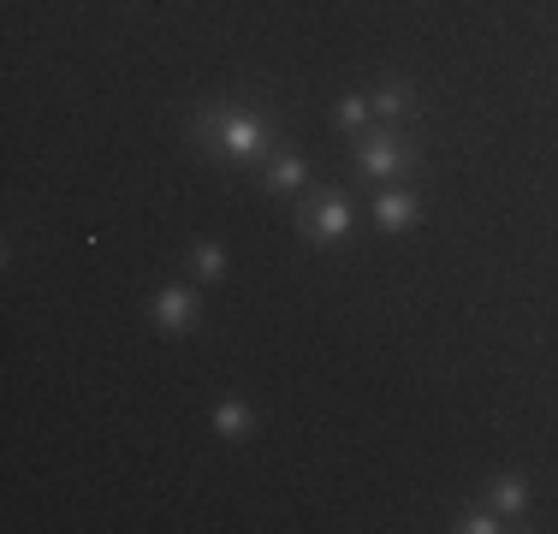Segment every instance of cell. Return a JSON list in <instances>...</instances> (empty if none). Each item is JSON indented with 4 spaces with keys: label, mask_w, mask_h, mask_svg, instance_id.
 <instances>
[{
    "label": "cell",
    "mask_w": 558,
    "mask_h": 534,
    "mask_svg": "<svg viewBox=\"0 0 558 534\" xmlns=\"http://www.w3.org/2000/svg\"><path fill=\"white\" fill-rule=\"evenodd\" d=\"M196 143H203L208 155L268 160L274 155V125L262 113H244V107H203V113H196Z\"/></svg>",
    "instance_id": "1"
},
{
    "label": "cell",
    "mask_w": 558,
    "mask_h": 534,
    "mask_svg": "<svg viewBox=\"0 0 558 534\" xmlns=\"http://www.w3.org/2000/svg\"><path fill=\"white\" fill-rule=\"evenodd\" d=\"M356 172H368V179H398V172H416V149H410L404 137H398L392 125H368L356 131Z\"/></svg>",
    "instance_id": "2"
},
{
    "label": "cell",
    "mask_w": 558,
    "mask_h": 534,
    "mask_svg": "<svg viewBox=\"0 0 558 534\" xmlns=\"http://www.w3.org/2000/svg\"><path fill=\"white\" fill-rule=\"evenodd\" d=\"M298 232H303V244H339V238L351 232L344 196H310V203L298 208Z\"/></svg>",
    "instance_id": "3"
},
{
    "label": "cell",
    "mask_w": 558,
    "mask_h": 534,
    "mask_svg": "<svg viewBox=\"0 0 558 534\" xmlns=\"http://www.w3.org/2000/svg\"><path fill=\"white\" fill-rule=\"evenodd\" d=\"M196 315H203V298H196L191 286H167L161 298H155V327H161L167 339H184V332L196 327Z\"/></svg>",
    "instance_id": "4"
},
{
    "label": "cell",
    "mask_w": 558,
    "mask_h": 534,
    "mask_svg": "<svg viewBox=\"0 0 558 534\" xmlns=\"http://www.w3.org/2000/svg\"><path fill=\"white\" fill-rule=\"evenodd\" d=\"M375 220H380V232H404V226L422 220V196L416 191H380L375 196Z\"/></svg>",
    "instance_id": "5"
},
{
    "label": "cell",
    "mask_w": 558,
    "mask_h": 534,
    "mask_svg": "<svg viewBox=\"0 0 558 534\" xmlns=\"http://www.w3.org/2000/svg\"><path fill=\"white\" fill-rule=\"evenodd\" d=\"M487 505H494V511H499L511 529H529V523H523V511H529V481H523V475H499L494 493H487Z\"/></svg>",
    "instance_id": "6"
},
{
    "label": "cell",
    "mask_w": 558,
    "mask_h": 534,
    "mask_svg": "<svg viewBox=\"0 0 558 534\" xmlns=\"http://www.w3.org/2000/svg\"><path fill=\"white\" fill-rule=\"evenodd\" d=\"M303 179H310L303 155H286V149L268 155V191H303Z\"/></svg>",
    "instance_id": "7"
},
{
    "label": "cell",
    "mask_w": 558,
    "mask_h": 534,
    "mask_svg": "<svg viewBox=\"0 0 558 534\" xmlns=\"http://www.w3.org/2000/svg\"><path fill=\"white\" fill-rule=\"evenodd\" d=\"M368 101H375V119H410L416 113L410 84H380V89H368Z\"/></svg>",
    "instance_id": "8"
},
{
    "label": "cell",
    "mask_w": 558,
    "mask_h": 534,
    "mask_svg": "<svg viewBox=\"0 0 558 534\" xmlns=\"http://www.w3.org/2000/svg\"><path fill=\"white\" fill-rule=\"evenodd\" d=\"M250 427H256V422H250V410L238 404V398H220V404H215V434L220 439H250Z\"/></svg>",
    "instance_id": "9"
},
{
    "label": "cell",
    "mask_w": 558,
    "mask_h": 534,
    "mask_svg": "<svg viewBox=\"0 0 558 534\" xmlns=\"http://www.w3.org/2000/svg\"><path fill=\"white\" fill-rule=\"evenodd\" d=\"M368 119H375V101L368 96H339V125L344 131H368Z\"/></svg>",
    "instance_id": "10"
},
{
    "label": "cell",
    "mask_w": 558,
    "mask_h": 534,
    "mask_svg": "<svg viewBox=\"0 0 558 534\" xmlns=\"http://www.w3.org/2000/svg\"><path fill=\"white\" fill-rule=\"evenodd\" d=\"M451 529H463V534H494V529H505V517L494 511V505H487V511H482V505H475V511H463V517H458V523H451Z\"/></svg>",
    "instance_id": "11"
},
{
    "label": "cell",
    "mask_w": 558,
    "mask_h": 534,
    "mask_svg": "<svg viewBox=\"0 0 558 534\" xmlns=\"http://www.w3.org/2000/svg\"><path fill=\"white\" fill-rule=\"evenodd\" d=\"M191 262H196V279H220L226 274V250L220 244H196Z\"/></svg>",
    "instance_id": "12"
}]
</instances>
